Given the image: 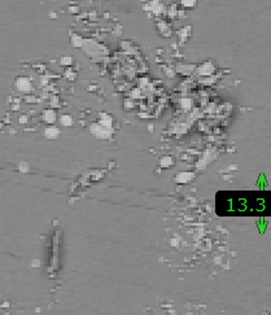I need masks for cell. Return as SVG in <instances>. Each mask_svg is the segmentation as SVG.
Returning <instances> with one entry per match:
<instances>
[{"instance_id":"cell-1","label":"cell","mask_w":271,"mask_h":315,"mask_svg":"<svg viewBox=\"0 0 271 315\" xmlns=\"http://www.w3.org/2000/svg\"><path fill=\"white\" fill-rule=\"evenodd\" d=\"M215 212L228 215H271V193L221 191L215 197Z\"/></svg>"}]
</instances>
